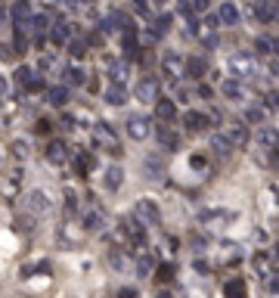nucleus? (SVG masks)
<instances>
[{"instance_id":"nucleus-32","label":"nucleus","mask_w":279,"mask_h":298,"mask_svg":"<svg viewBox=\"0 0 279 298\" xmlns=\"http://www.w3.org/2000/svg\"><path fill=\"white\" fill-rule=\"evenodd\" d=\"M189 7H192L195 13H205V10H208V0H189Z\"/></svg>"},{"instance_id":"nucleus-39","label":"nucleus","mask_w":279,"mask_h":298,"mask_svg":"<svg viewBox=\"0 0 279 298\" xmlns=\"http://www.w3.org/2000/svg\"><path fill=\"white\" fill-rule=\"evenodd\" d=\"M155 4H165V0H155Z\"/></svg>"},{"instance_id":"nucleus-16","label":"nucleus","mask_w":279,"mask_h":298,"mask_svg":"<svg viewBox=\"0 0 279 298\" xmlns=\"http://www.w3.org/2000/svg\"><path fill=\"white\" fill-rule=\"evenodd\" d=\"M258 143H264V146H273V149H276V143H279V131L264 125V128L258 131Z\"/></svg>"},{"instance_id":"nucleus-37","label":"nucleus","mask_w":279,"mask_h":298,"mask_svg":"<svg viewBox=\"0 0 279 298\" xmlns=\"http://www.w3.org/2000/svg\"><path fill=\"white\" fill-rule=\"evenodd\" d=\"M177 96H180V103H186V100H189V90H186V87H180V90H177Z\"/></svg>"},{"instance_id":"nucleus-21","label":"nucleus","mask_w":279,"mask_h":298,"mask_svg":"<svg viewBox=\"0 0 279 298\" xmlns=\"http://www.w3.org/2000/svg\"><path fill=\"white\" fill-rule=\"evenodd\" d=\"M168 28H171V16H162V19H155V22H152L149 34H152V37H162V34L168 31Z\"/></svg>"},{"instance_id":"nucleus-17","label":"nucleus","mask_w":279,"mask_h":298,"mask_svg":"<svg viewBox=\"0 0 279 298\" xmlns=\"http://www.w3.org/2000/svg\"><path fill=\"white\" fill-rule=\"evenodd\" d=\"M65 156H68V153H65V143L53 140V143L47 146V159H50V162H65Z\"/></svg>"},{"instance_id":"nucleus-23","label":"nucleus","mask_w":279,"mask_h":298,"mask_svg":"<svg viewBox=\"0 0 279 298\" xmlns=\"http://www.w3.org/2000/svg\"><path fill=\"white\" fill-rule=\"evenodd\" d=\"M158 140H162L165 149H174V146H177V134L168 131V128H158Z\"/></svg>"},{"instance_id":"nucleus-30","label":"nucleus","mask_w":279,"mask_h":298,"mask_svg":"<svg viewBox=\"0 0 279 298\" xmlns=\"http://www.w3.org/2000/svg\"><path fill=\"white\" fill-rule=\"evenodd\" d=\"M195 93L202 96V100H211V96H214V90H211L208 84H195Z\"/></svg>"},{"instance_id":"nucleus-28","label":"nucleus","mask_w":279,"mask_h":298,"mask_svg":"<svg viewBox=\"0 0 279 298\" xmlns=\"http://www.w3.org/2000/svg\"><path fill=\"white\" fill-rule=\"evenodd\" d=\"M25 87H28L31 93H37V90H47V84H44V78H31V81H28Z\"/></svg>"},{"instance_id":"nucleus-19","label":"nucleus","mask_w":279,"mask_h":298,"mask_svg":"<svg viewBox=\"0 0 279 298\" xmlns=\"http://www.w3.org/2000/svg\"><path fill=\"white\" fill-rule=\"evenodd\" d=\"M183 65V56H177V53H168L165 56V62H162V68H165V74H177V68Z\"/></svg>"},{"instance_id":"nucleus-11","label":"nucleus","mask_w":279,"mask_h":298,"mask_svg":"<svg viewBox=\"0 0 279 298\" xmlns=\"http://www.w3.org/2000/svg\"><path fill=\"white\" fill-rule=\"evenodd\" d=\"M143 168H146V174H149V177H158V174L165 171V159L158 156V153H152V156H146V159H143Z\"/></svg>"},{"instance_id":"nucleus-29","label":"nucleus","mask_w":279,"mask_h":298,"mask_svg":"<svg viewBox=\"0 0 279 298\" xmlns=\"http://www.w3.org/2000/svg\"><path fill=\"white\" fill-rule=\"evenodd\" d=\"M245 118L255 121V125H261V121H264V112H261V109H248V112H245Z\"/></svg>"},{"instance_id":"nucleus-4","label":"nucleus","mask_w":279,"mask_h":298,"mask_svg":"<svg viewBox=\"0 0 279 298\" xmlns=\"http://www.w3.org/2000/svg\"><path fill=\"white\" fill-rule=\"evenodd\" d=\"M25 205H28L31 211H37V214H41V211H50V196H47L44 190H31V193L25 196Z\"/></svg>"},{"instance_id":"nucleus-20","label":"nucleus","mask_w":279,"mask_h":298,"mask_svg":"<svg viewBox=\"0 0 279 298\" xmlns=\"http://www.w3.org/2000/svg\"><path fill=\"white\" fill-rule=\"evenodd\" d=\"M124 180V171L121 168H109L106 171V186H109V190H118V183H121Z\"/></svg>"},{"instance_id":"nucleus-18","label":"nucleus","mask_w":279,"mask_h":298,"mask_svg":"<svg viewBox=\"0 0 279 298\" xmlns=\"http://www.w3.org/2000/svg\"><path fill=\"white\" fill-rule=\"evenodd\" d=\"M13 19L16 22L31 19V4H28V0H16V4H13Z\"/></svg>"},{"instance_id":"nucleus-7","label":"nucleus","mask_w":279,"mask_h":298,"mask_svg":"<svg viewBox=\"0 0 279 298\" xmlns=\"http://www.w3.org/2000/svg\"><path fill=\"white\" fill-rule=\"evenodd\" d=\"M217 25H226V28H233V25H239V10L233 7V4H220V10H217Z\"/></svg>"},{"instance_id":"nucleus-2","label":"nucleus","mask_w":279,"mask_h":298,"mask_svg":"<svg viewBox=\"0 0 279 298\" xmlns=\"http://www.w3.org/2000/svg\"><path fill=\"white\" fill-rule=\"evenodd\" d=\"M137 100H143V103H155L158 100V81L152 78V74L137 84Z\"/></svg>"},{"instance_id":"nucleus-1","label":"nucleus","mask_w":279,"mask_h":298,"mask_svg":"<svg viewBox=\"0 0 279 298\" xmlns=\"http://www.w3.org/2000/svg\"><path fill=\"white\" fill-rule=\"evenodd\" d=\"M205 71H208V62H205L202 56H189V59H183V74H186V78L202 81Z\"/></svg>"},{"instance_id":"nucleus-33","label":"nucleus","mask_w":279,"mask_h":298,"mask_svg":"<svg viewBox=\"0 0 279 298\" xmlns=\"http://www.w3.org/2000/svg\"><path fill=\"white\" fill-rule=\"evenodd\" d=\"M134 10H137L140 16H149V4H146V0H134Z\"/></svg>"},{"instance_id":"nucleus-9","label":"nucleus","mask_w":279,"mask_h":298,"mask_svg":"<svg viewBox=\"0 0 279 298\" xmlns=\"http://www.w3.org/2000/svg\"><path fill=\"white\" fill-rule=\"evenodd\" d=\"M62 78H65V87H81L84 84V68H78V65H65L62 68Z\"/></svg>"},{"instance_id":"nucleus-14","label":"nucleus","mask_w":279,"mask_h":298,"mask_svg":"<svg viewBox=\"0 0 279 298\" xmlns=\"http://www.w3.org/2000/svg\"><path fill=\"white\" fill-rule=\"evenodd\" d=\"M226 140H230L233 146H245V143H248V131H245L242 125H233V128H226Z\"/></svg>"},{"instance_id":"nucleus-22","label":"nucleus","mask_w":279,"mask_h":298,"mask_svg":"<svg viewBox=\"0 0 279 298\" xmlns=\"http://www.w3.org/2000/svg\"><path fill=\"white\" fill-rule=\"evenodd\" d=\"M137 211H140L149 224H158V208H155L152 202H140V208H137Z\"/></svg>"},{"instance_id":"nucleus-38","label":"nucleus","mask_w":279,"mask_h":298,"mask_svg":"<svg viewBox=\"0 0 279 298\" xmlns=\"http://www.w3.org/2000/svg\"><path fill=\"white\" fill-rule=\"evenodd\" d=\"M4 93H7V78L0 74V96H4Z\"/></svg>"},{"instance_id":"nucleus-24","label":"nucleus","mask_w":279,"mask_h":298,"mask_svg":"<svg viewBox=\"0 0 279 298\" xmlns=\"http://www.w3.org/2000/svg\"><path fill=\"white\" fill-rule=\"evenodd\" d=\"M226 295H230V298H242V295H245V283H242V280H233V283L226 286Z\"/></svg>"},{"instance_id":"nucleus-8","label":"nucleus","mask_w":279,"mask_h":298,"mask_svg":"<svg viewBox=\"0 0 279 298\" xmlns=\"http://www.w3.org/2000/svg\"><path fill=\"white\" fill-rule=\"evenodd\" d=\"M106 103H112V106H124V103H128V90H124V84L112 81V87L106 90Z\"/></svg>"},{"instance_id":"nucleus-12","label":"nucleus","mask_w":279,"mask_h":298,"mask_svg":"<svg viewBox=\"0 0 279 298\" xmlns=\"http://www.w3.org/2000/svg\"><path fill=\"white\" fill-rule=\"evenodd\" d=\"M220 93L230 96V100H242L245 90H242V84H239L236 78H223V81H220Z\"/></svg>"},{"instance_id":"nucleus-34","label":"nucleus","mask_w":279,"mask_h":298,"mask_svg":"<svg viewBox=\"0 0 279 298\" xmlns=\"http://www.w3.org/2000/svg\"><path fill=\"white\" fill-rule=\"evenodd\" d=\"M99 224H103V217H99V214H90V217H87V227H90V230H93V227H99Z\"/></svg>"},{"instance_id":"nucleus-36","label":"nucleus","mask_w":279,"mask_h":298,"mask_svg":"<svg viewBox=\"0 0 279 298\" xmlns=\"http://www.w3.org/2000/svg\"><path fill=\"white\" fill-rule=\"evenodd\" d=\"M168 277H174V267H162V270H158V280H168Z\"/></svg>"},{"instance_id":"nucleus-27","label":"nucleus","mask_w":279,"mask_h":298,"mask_svg":"<svg viewBox=\"0 0 279 298\" xmlns=\"http://www.w3.org/2000/svg\"><path fill=\"white\" fill-rule=\"evenodd\" d=\"M65 41H68V25H62V28L53 31V44H65Z\"/></svg>"},{"instance_id":"nucleus-15","label":"nucleus","mask_w":279,"mask_h":298,"mask_svg":"<svg viewBox=\"0 0 279 298\" xmlns=\"http://www.w3.org/2000/svg\"><path fill=\"white\" fill-rule=\"evenodd\" d=\"M211 149H214V156H230L233 143L226 140V134H220V137H211Z\"/></svg>"},{"instance_id":"nucleus-5","label":"nucleus","mask_w":279,"mask_h":298,"mask_svg":"<svg viewBox=\"0 0 279 298\" xmlns=\"http://www.w3.org/2000/svg\"><path fill=\"white\" fill-rule=\"evenodd\" d=\"M183 125H186V131H205L211 125V118L205 112H183Z\"/></svg>"},{"instance_id":"nucleus-10","label":"nucleus","mask_w":279,"mask_h":298,"mask_svg":"<svg viewBox=\"0 0 279 298\" xmlns=\"http://www.w3.org/2000/svg\"><path fill=\"white\" fill-rule=\"evenodd\" d=\"M255 47H258L261 53H273V56H279V37H273V34H261L258 41H255Z\"/></svg>"},{"instance_id":"nucleus-3","label":"nucleus","mask_w":279,"mask_h":298,"mask_svg":"<svg viewBox=\"0 0 279 298\" xmlns=\"http://www.w3.org/2000/svg\"><path fill=\"white\" fill-rule=\"evenodd\" d=\"M124 131H128L131 140H146V134H149V121L140 118V115H131L128 125H124Z\"/></svg>"},{"instance_id":"nucleus-31","label":"nucleus","mask_w":279,"mask_h":298,"mask_svg":"<svg viewBox=\"0 0 279 298\" xmlns=\"http://www.w3.org/2000/svg\"><path fill=\"white\" fill-rule=\"evenodd\" d=\"M264 106H267V109H279V93H267Z\"/></svg>"},{"instance_id":"nucleus-13","label":"nucleus","mask_w":279,"mask_h":298,"mask_svg":"<svg viewBox=\"0 0 279 298\" xmlns=\"http://www.w3.org/2000/svg\"><path fill=\"white\" fill-rule=\"evenodd\" d=\"M47 103H50V106H56V109H59V106H65V103H68V87H65V84L50 87V90H47Z\"/></svg>"},{"instance_id":"nucleus-35","label":"nucleus","mask_w":279,"mask_h":298,"mask_svg":"<svg viewBox=\"0 0 279 298\" xmlns=\"http://www.w3.org/2000/svg\"><path fill=\"white\" fill-rule=\"evenodd\" d=\"M270 74H276V78H279V56L270 59Z\"/></svg>"},{"instance_id":"nucleus-25","label":"nucleus","mask_w":279,"mask_h":298,"mask_svg":"<svg viewBox=\"0 0 279 298\" xmlns=\"http://www.w3.org/2000/svg\"><path fill=\"white\" fill-rule=\"evenodd\" d=\"M68 53H71L74 59H81V56L87 53V44H84V41H68Z\"/></svg>"},{"instance_id":"nucleus-6","label":"nucleus","mask_w":279,"mask_h":298,"mask_svg":"<svg viewBox=\"0 0 279 298\" xmlns=\"http://www.w3.org/2000/svg\"><path fill=\"white\" fill-rule=\"evenodd\" d=\"M174 115H177V103H174V100H165V96H158V100H155V118L171 121Z\"/></svg>"},{"instance_id":"nucleus-26","label":"nucleus","mask_w":279,"mask_h":298,"mask_svg":"<svg viewBox=\"0 0 279 298\" xmlns=\"http://www.w3.org/2000/svg\"><path fill=\"white\" fill-rule=\"evenodd\" d=\"M31 78H34V71H31L28 65H22V68H16V81H19V84H28Z\"/></svg>"}]
</instances>
